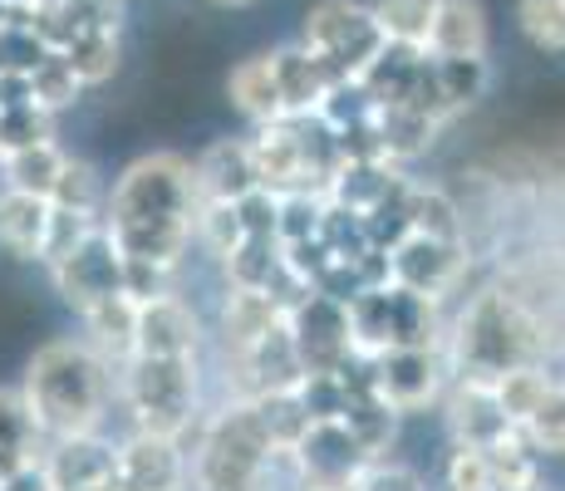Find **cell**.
<instances>
[{
  "label": "cell",
  "mask_w": 565,
  "mask_h": 491,
  "mask_svg": "<svg viewBox=\"0 0 565 491\" xmlns=\"http://www.w3.org/2000/svg\"><path fill=\"white\" fill-rule=\"evenodd\" d=\"M84 491H124V487H118V477H114V482H99V487H84Z\"/></svg>",
  "instance_id": "7dc6e473"
},
{
  "label": "cell",
  "mask_w": 565,
  "mask_h": 491,
  "mask_svg": "<svg viewBox=\"0 0 565 491\" xmlns=\"http://www.w3.org/2000/svg\"><path fill=\"white\" fill-rule=\"evenodd\" d=\"M350 340L354 354L374 359L384 349H404V344H443L438 340V300L413 295L394 280L384 286H364L350 300Z\"/></svg>",
  "instance_id": "8992f818"
},
{
  "label": "cell",
  "mask_w": 565,
  "mask_h": 491,
  "mask_svg": "<svg viewBox=\"0 0 565 491\" xmlns=\"http://www.w3.org/2000/svg\"><path fill=\"white\" fill-rule=\"evenodd\" d=\"M84 330H89V344L99 349L108 364H124L134 354V334H138V300L128 290L118 295H104L99 305L84 310Z\"/></svg>",
  "instance_id": "603a6c76"
},
{
  "label": "cell",
  "mask_w": 565,
  "mask_h": 491,
  "mask_svg": "<svg viewBox=\"0 0 565 491\" xmlns=\"http://www.w3.org/2000/svg\"><path fill=\"white\" fill-rule=\"evenodd\" d=\"M0 20H10V10H6V6H0Z\"/></svg>",
  "instance_id": "681fc988"
},
{
  "label": "cell",
  "mask_w": 565,
  "mask_h": 491,
  "mask_svg": "<svg viewBox=\"0 0 565 491\" xmlns=\"http://www.w3.org/2000/svg\"><path fill=\"white\" fill-rule=\"evenodd\" d=\"M408 222L413 232L438 236V242H467L462 236V212L443 188H423V182H408Z\"/></svg>",
  "instance_id": "f1b7e54d"
},
{
  "label": "cell",
  "mask_w": 565,
  "mask_h": 491,
  "mask_svg": "<svg viewBox=\"0 0 565 491\" xmlns=\"http://www.w3.org/2000/svg\"><path fill=\"white\" fill-rule=\"evenodd\" d=\"M521 433H526V442L536 447V452L565 457V384L546 388V398H541L536 413L521 423Z\"/></svg>",
  "instance_id": "f35d334b"
},
{
  "label": "cell",
  "mask_w": 565,
  "mask_h": 491,
  "mask_svg": "<svg viewBox=\"0 0 565 491\" xmlns=\"http://www.w3.org/2000/svg\"><path fill=\"white\" fill-rule=\"evenodd\" d=\"M448 428H452V442L482 447V452H492V447H502L512 438H526V433L502 413V403L492 398V384H482V378H452Z\"/></svg>",
  "instance_id": "5bb4252c"
},
{
  "label": "cell",
  "mask_w": 565,
  "mask_h": 491,
  "mask_svg": "<svg viewBox=\"0 0 565 491\" xmlns=\"http://www.w3.org/2000/svg\"><path fill=\"white\" fill-rule=\"evenodd\" d=\"M202 349V320L182 295H153L138 300V334L134 354H198Z\"/></svg>",
  "instance_id": "9a60e30c"
},
{
  "label": "cell",
  "mask_w": 565,
  "mask_h": 491,
  "mask_svg": "<svg viewBox=\"0 0 565 491\" xmlns=\"http://www.w3.org/2000/svg\"><path fill=\"white\" fill-rule=\"evenodd\" d=\"M45 236H50V196H30L6 188L0 192V246L20 260H40L45 256Z\"/></svg>",
  "instance_id": "44dd1931"
},
{
  "label": "cell",
  "mask_w": 565,
  "mask_h": 491,
  "mask_svg": "<svg viewBox=\"0 0 565 491\" xmlns=\"http://www.w3.org/2000/svg\"><path fill=\"white\" fill-rule=\"evenodd\" d=\"M270 70H276V89H280V108L286 114H315L324 104V94L340 84V74L310 45H300V40L286 50H270Z\"/></svg>",
  "instance_id": "ac0fdd59"
},
{
  "label": "cell",
  "mask_w": 565,
  "mask_h": 491,
  "mask_svg": "<svg viewBox=\"0 0 565 491\" xmlns=\"http://www.w3.org/2000/svg\"><path fill=\"white\" fill-rule=\"evenodd\" d=\"M89 232H99V212H70V206L50 202V236H45V256H40V266L60 260L64 250H74Z\"/></svg>",
  "instance_id": "b9f144b4"
},
{
  "label": "cell",
  "mask_w": 565,
  "mask_h": 491,
  "mask_svg": "<svg viewBox=\"0 0 565 491\" xmlns=\"http://www.w3.org/2000/svg\"><path fill=\"white\" fill-rule=\"evenodd\" d=\"M300 45H310L340 79H354L384 50V30H379L374 10L360 0H320L300 25Z\"/></svg>",
  "instance_id": "52a82bcc"
},
{
  "label": "cell",
  "mask_w": 565,
  "mask_h": 491,
  "mask_svg": "<svg viewBox=\"0 0 565 491\" xmlns=\"http://www.w3.org/2000/svg\"><path fill=\"white\" fill-rule=\"evenodd\" d=\"M45 54H50V45H45V35L30 25V15L0 20V70L6 74H30Z\"/></svg>",
  "instance_id": "d590c367"
},
{
  "label": "cell",
  "mask_w": 565,
  "mask_h": 491,
  "mask_svg": "<svg viewBox=\"0 0 565 491\" xmlns=\"http://www.w3.org/2000/svg\"><path fill=\"white\" fill-rule=\"evenodd\" d=\"M216 6H252V0H216Z\"/></svg>",
  "instance_id": "c3c4849f"
},
{
  "label": "cell",
  "mask_w": 565,
  "mask_h": 491,
  "mask_svg": "<svg viewBox=\"0 0 565 491\" xmlns=\"http://www.w3.org/2000/svg\"><path fill=\"white\" fill-rule=\"evenodd\" d=\"M114 384L138 433H158V438L182 442L188 428L198 423V398H202L198 354H128L118 364Z\"/></svg>",
  "instance_id": "5b68a950"
},
{
  "label": "cell",
  "mask_w": 565,
  "mask_h": 491,
  "mask_svg": "<svg viewBox=\"0 0 565 491\" xmlns=\"http://www.w3.org/2000/svg\"><path fill=\"white\" fill-rule=\"evenodd\" d=\"M226 94H232L236 114L252 118V128L270 124V118H286L280 89H276V70H270V54H252V60L236 64L232 79H226Z\"/></svg>",
  "instance_id": "d4e9b609"
},
{
  "label": "cell",
  "mask_w": 565,
  "mask_h": 491,
  "mask_svg": "<svg viewBox=\"0 0 565 491\" xmlns=\"http://www.w3.org/2000/svg\"><path fill=\"white\" fill-rule=\"evenodd\" d=\"M0 491H60V487H54V477L45 472V462H25L0 477Z\"/></svg>",
  "instance_id": "f6af8a7d"
},
{
  "label": "cell",
  "mask_w": 565,
  "mask_h": 491,
  "mask_svg": "<svg viewBox=\"0 0 565 491\" xmlns=\"http://www.w3.org/2000/svg\"><path fill=\"white\" fill-rule=\"evenodd\" d=\"M467 276V242H438V236L408 232L404 242L388 250V280L413 295L443 300Z\"/></svg>",
  "instance_id": "8fae6325"
},
{
  "label": "cell",
  "mask_w": 565,
  "mask_h": 491,
  "mask_svg": "<svg viewBox=\"0 0 565 491\" xmlns=\"http://www.w3.org/2000/svg\"><path fill=\"white\" fill-rule=\"evenodd\" d=\"M448 491H502V477H497L492 452L452 442V457H448Z\"/></svg>",
  "instance_id": "60d3db41"
},
{
  "label": "cell",
  "mask_w": 565,
  "mask_h": 491,
  "mask_svg": "<svg viewBox=\"0 0 565 491\" xmlns=\"http://www.w3.org/2000/svg\"><path fill=\"white\" fill-rule=\"evenodd\" d=\"M64 168V152L54 138L45 143H30V148H15L0 158V182L15 192H30V196H50L54 192V178Z\"/></svg>",
  "instance_id": "4316f807"
},
{
  "label": "cell",
  "mask_w": 565,
  "mask_h": 491,
  "mask_svg": "<svg viewBox=\"0 0 565 491\" xmlns=\"http://www.w3.org/2000/svg\"><path fill=\"white\" fill-rule=\"evenodd\" d=\"M286 330L296 340V354L306 364V374H340L354 354L350 340V305L334 300L324 290H300L286 305Z\"/></svg>",
  "instance_id": "ba28073f"
},
{
  "label": "cell",
  "mask_w": 565,
  "mask_h": 491,
  "mask_svg": "<svg viewBox=\"0 0 565 491\" xmlns=\"http://www.w3.org/2000/svg\"><path fill=\"white\" fill-rule=\"evenodd\" d=\"M45 447H50V438L40 433L25 393L0 388V477L25 467V462H45Z\"/></svg>",
  "instance_id": "7402d4cb"
},
{
  "label": "cell",
  "mask_w": 565,
  "mask_h": 491,
  "mask_svg": "<svg viewBox=\"0 0 565 491\" xmlns=\"http://www.w3.org/2000/svg\"><path fill=\"white\" fill-rule=\"evenodd\" d=\"M276 202H280V192H270V188L246 192L242 202H236L242 232H246V236H276Z\"/></svg>",
  "instance_id": "ee69618b"
},
{
  "label": "cell",
  "mask_w": 565,
  "mask_h": 491,
  "mask_svg": "<svg viewBox=\"0 0 565 491\" xmlns=\"http://www.w3.org/2000/svg\"><path fill=\"white\" fill-rule=\"evenodd\" d=\"M286 320V305L266 290H246V286H226L222 295V340H226V354H242L252 349L270 324Z\"/></svg>",
  "instance_id": "ffe728a7"
},
{
  "label": "cell",
  "mask_w": 565,
  "mask_h": 491,
  "mask_svg": "<svg viewBox=\"0 0 565 491\" xmlns=\"http://www.w3.org/2000/svg\"><path fill=\"white\" fill-rule=\"evenodd\" d=\"M374 128H379V143H384V158L398 162V168L413 158H423V152L433 148V138L443 134L428 114H418V108H408V104L374 108Z\"/></svg>",
  "instance_id": "cb8c5ba5"
},
{
  "label": "cell",
  "mask_w": 565,
  "mask_h": 491,
  "mask_svg": "<svg viewBox=\"0 0 565 491\" xmlns=\"http://www.w3.org/2000/svg\"><path fill=\"white\" fill-rule=\"evenodd\" d=\"M0 6H6L10 15H35V10L45 6V0H0Z\"/></svg>",
  "instance_id": "bcb514c9"
},
{
  "label": "cell",
  "mask_w": 565,
  "mask_h": 491,
  "mask_svg": "<svg viewBox=\"0 0 565 491\" xmlns=\"http://www.w3.org/2000/svg\"><path fill=\"white\" fill-rule=\"evenodd\" d=\"M448 378H452V369H448L443 344H404V349L374 354V393L398 413V418L438 403L443 388H448Z\"/></svg>",
  "instance_id": "9c48e42d"
},
{
  "label": "cell",
  "mask_w": 565,
  "mask_h": 491,
  "mask_svg": "<svg viewBox=\"0 0 565 491\" xmlns=\"http://www.w3.org/2000/svg\"><path fill=\"white\" fill-rule=\"evenodd\" d=\"M487 10L482 0H438L428 30V54L433 60H458V54H487Z\"/></svg>",
  "instance_id": "d6986e66"
},
{
  "label": "cell",
  "mask_w": 565,
  "mask_h": 491,
  "mask_svg": "<svg viewBox=\"0 0 565 491\" xmlns=\"http://www.w3.org/2000/svg\"><path fill=\"white\" fill-rule=\"evenodd\" d=\"M70 60V70L79 74L84 89H99L104 79H114L118 70V30H99V35H79L60 50Z\"/></svg>",
  "instance_id": "1f68e13d"
},
{
  "label": "cell",
  "mask_w": 565,
  "mask_h": 491,
  "mask_svg": "<svg viewBox=\"0 0 565 491\" xmlns=\"http://www.w3.org/2000/svg\"><path fill=\"white\" fill-rule=\"evenodd\" d=\"M324 222V192H280L276 202V242L300 246L310 236H320Z\"/></svg>",
  "instance_id": "836d02e7"
},
{
  "label": "cell",
  "mask_w": 565,
  "mask_h": 491,
  "mask_svg": "<svg viewBox=\"0 0 565 491\" xmlns=\"http://www.w3.org/2000/svg\"><path fill=\"white\" fill-rule=\"evenodd\" d=\"M280 452L266 433L256 398L236 393L232 403L202 423L198 442L188 457V491H260L280 472ZM290 472V467H286Z\"/></svg>",
  "instance_id": "7a4b0ae2"
},
{
  "label": "cell",
  "mask_w": 565,
  "mask_h": 491,
  "mask_svg": "<svg viewBox=\"0 0 565 491\" xmlns=\"http://www.w3.org/2000/svg\"><path fill=\"white\" fill-rule=\"evenodd\" d=\"M354 491H428V487H423V477L408 472V467L388 462V457H369L360 467V477H354Z\"/></svg>",
  "instance_id": "7bdbcfd3"
},
{
  "label": "cell",
  "mask_w": 565,
  "mask_h": 491,
  "mask_svg": "<svg viewBox=\"0 0 565 491\" xmlns=\"http://www.w3.org/2000/svg\"><path fill=\"white\" fill-rule=\"evenodd\" d=\"M118 487L124 491H188V452H182V442L134 428L118 442Z\"/></svg>",
  "instance_id": "4fadbf2b"
},
{
  "label": "cell",
  "mask_w": 565,
  "mask_h": 491,
  "mask_svg": "<svg viewBox=\"0 0 565 491\" xmlns=\"http://www.w3.org/2000/svg\"><path fill=\"white\" fill-rule=\"evenodd\" d=\"M108 359L89 340H50L35 349L25 364V393L30 413H35L45 438H74V433H99L108 413V393H114V374Z\"/></svg>",
  "instance_id": "6da1fadb"
},
{
  "label": "cell",
  "mask_w": 565,
  "mask_h": 491,
  "mask_svg": "<svg viewBox=\"0 0 565 491\" xmlns=\"http://www.w3.org/2000/svg\"><path fill=\"white\" fill-rule=\"evenodd\" d=\"M45 472L60 491H84L118 477V442L104 433H74V438H50L45 447Z\"/></svg>",
  "instance_id": "2e32d148"
},
{
  "label": "cell",
  "mask_w": 565,
  "mask_h": 491,
  "mask_svg": "<svg viewBox=\"0 0 565 491\" xmlns=\"http://www.w3.org/2000/svg\"><path fill=\"white\" fill-rule=\"evenodd\" d=\"M280 462L296 472V482H354L369 457L360 452V442L350 438L340 418H320L306 428V438L290 447Z\"/></svg>",
  "instance_id": "7c38bea8"
},
{
  "label": "cell",
  "mask_w": 565,
  "mask_h": 491,
  "mask_svg": "<svg viewBox=\"0 0 565 491\" xmlns=\"http://www.w3.org/2000/svg\"><path fill=\"white\" fill-rule=\"evenodd\" d=\"M99 222L108 232H192L198 222L192 162L178 152H148V158L128 162L114 192L104 196Z\"/></svg>",
  "instance_id": "277c9868"
},
{
  "label": "cell",
  "mask_w": 565,
  "mask_h": 491,
  "mask_svg": "<svg viewBox=\"0 0 565 491\" xmlns=\"http://www.w3.org/2000/svg\"><path fill=\"white\" fill-rule=\"evenodd\" d=\"M30 94H35V104L45 108V114H64V108L79 104L84 84H79V74L70 70V60H64L60 50H50L45 60L30 70Z\"/></svg>",
  "instance_id": "4dcf8cb0"
},
{
  "label": "cell",
  "mask_w": 565,
  "mask_h": 491,
  "mask_svg": "<svg viewBox=\"0 0 565 491\" xmlns=\"http://www.w3.org/2000/svg\"><path fill=\"white\" fill-rule=\"evenodd\" d=\"M546 349L541 324L516 295L507 290H482L467 314L458 320V334L443 344L452 378H497L512 364H536V354Z\"/></svg>",
  "instance_id": "3957f363"
},
{
  "label": "cell",
  "mask_w": 565,
  "mask_h": 491,
  "mask_svg": "<svg viewBox=\"0 0 565 491\" xmlns=\"http://www.w3.org/2000/svg\"><path fill=\"white\" fill-rule=\"evenodd\" d=\"M521 35L546 54H565V0H516Z\"/></svg>",
  "instance_id": "8d00e7d4"
},
{
  "label": "cell",
  "mask_w": 565,
  "mask_h": 491,
  "mask_svg": "<svg viewBox=\"0 0 565 491\" xmlns=\"http://www.w3.org/2000/svg\"><path fill=\"white\" fill-rule=\"evenodd\" d=\"M487 384H492V398L502 403V413L521 428V423L536 413V403L546 398V388L556 384V378H551L541 364H512V369H502L497 378H487Z\"/></svg>",
  "instance_id": "83f0119b"
},
{
  "label": "cell",
  "mask_w": 565,
  "mask_h": 491,
  "mask_svg": "<svg viewBox=\"0 0 565 491\" xmlns=\"http://www.w3.org/2000/svg\"><path fill=\"white\" fill-rule=\"evenodd\" d=\"M54 138V114H45L40 104H20V108H0V158L15 148L45 143Z\"/></svg>",
  "instance_id": "ab89813d"
},
{
  "label": "cell",
  "mask_w": 565,
  "mask_h": 491,
  "mask_svg": "<svg viewBox=\"0 0 565 491\" xmlns=\"http://www.w3.org/2000/svg\"><path fill=\"white\" fill-rule=\"evenodd\" d=\"M433 64H438V84H443V94H448V104L458 108V114H467V108L487 94V84H492V64H487V54H458V60H433Z\"/></svg>",
  "instance_id": "d6a6232c"
},
{
  "label": "cell",
  "mask_w": 565,
  "mask_h": 491,
  "mask_svg": "<svg viewBox=\"0 0 565 491\" xmlns=\"http://www.w3.org/2000/svg\"><path fill=\"white\" fill-rule=\"evenodd\" d=\"M50 202L54 206H70V212H104L99 172H94L89 162H79V158H70V152H64V168H60V178H54Z\"/></svg>",
  "instance_id": "e575fe53"
},
{
  "label": "cell",
  "mask_w": 565,
  "mask_h": 491,
  "mask_svg": "<svg viewBox=\"0 0 565 491\" xmlns=\"http://www.w3.org/2000/svg\"><path fill=\"white\" fill-rule=\"evenodd\" d=\"M192 188H198V202H242L246 192H256L260 178L252 162V143L246 138H216L212 148H202L192 162Z\"/></svg>",
  "instance_id": "e0dca14e"
},
{
  "label": "cell",
  "mask_w": 565,
  "mask_h": 491,
  "mask_svg": "<svg viewBox=\"0 0 565 491\" xmlns=\"http://www.w3.org/2000/svg\"><path fill=\"white\" fill-rule=\"evenodd\" d=\"M340 423L350 428V438L360 442L364 457H388V447H394V433H398V413L388 408V403L379 398L374 388H369V393H350Z\"/></svg>",
  "instance_id": "484cf974"
},
{
  "label": "cell",
  "mask_w": 565,
  "mask_h": 491,
  "mask_svg": "<svg viewBox=\"0 0 565 491\" xmlns=\"http://www.w3.org/2000/svg\"><path fill=\"white\" fill-rule=\"evenodd\" d=\"M192 232H198V242L212 250L216 260H226L236 246L246 242L236 202H198V222H192Z\"/></svg>",
  "instance_id": "74e56055"
},
{
  "label": "cell",
  "mask_w": 565,
  "mask_h": 491,
  "mask_svg": "<svg viewBox=\"0 0 565 491\" xmlns=\"http://www.w3.org/2000/svg\"><path fill=\"white\" fill-rule=\"evenodd\" d=\"M50 280L54 290H60L64 305H74V310H89V305H99L104 295H118L124 290V250L114 246V236L104 232H89L74 250H64L60 260H50Z\"/></svg>",
  "instance_id": "30bf717a"
},
{
  "label": "cell",
  "mask_w": 565,
  "mask_h": 491,
  "mask_svg": "<svg viewBox=\"0 0 565 491\" xmlns=\"http://www.w3.org/2000/svg\"><path fill=\"white\" fill-rule=\"evenodd\" d=\"M374 20L384 30L388 45H413V50H428V30H433V10L438 0H374Z\"/></svg>",
  "instance_id": "f546056e"
}]
</instances>
